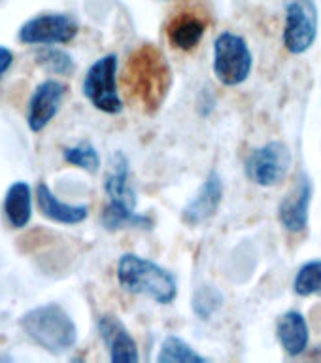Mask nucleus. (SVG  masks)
Here are the masks:
<instances>
[{"label":"nucleus","mask_w":321,"mask_h":363,"mask_svg":"<svg viewBox=\"0 0 321 363\" xmlns=\"http://www.w3.org/2000/svg\"><path fill=\"white\" fill-rule=\"evenodd\" d=\"M170 67L155 45H140L127 62V89L147 113L157 112L170 89Z\"/></svg>","instance_id":"obj_1"},{"label":"nucleus","mask_w":321,"mask_h":363,"mask_svg":"<svg viewBox=\"0 0 321 363\" xmlns=\"http://www.w3.org/2000/svg\"><path fill=\"white\" fill-rule=\"evenodd\" d=\"M118 282L125 291L144 295L159 305H170L178 295L176 278L167 269L136 254L119 257Z\"/></svg>","instance_id":"obj_2"},{"label":"nucleus","mask_w":321,"mask_h":363,"mask_svg":"<svg viewBox=\"0 0 321 363\" xmlns=\"http://www.w3.org/2000/svg\"><path fill=\"white\" fill-rule=\"evenodd\" d=\"M21 329L27 337L51 354L70 350L78 340V328L62 306H36L21 318Z\"/></svg>","instance_id":"obj_3"},{"label":"nucleus","mask_w":321,"mask_h":363,"mask_svg":"<svg viewBox=\"0 0 321 363\" xmlns=\"http://www.w3.org/2000/svg\"><path fill=\"white\" fill-rule=\"evenodd\" d=\"M254 57L242 36L221 33L214 44V74L227 87H237L248 79Z\"/></svg>","instance_id":"obj_4"},{"label":"nucleus","mask_w":321,"mask_h":363,"mask_svg":"<svg viewBox=\"0 0 321 363\" xmlns=\"http://www.w3.org/2000/svg\"><path fill=\"white\" fill-rule=\"evenodd\" d=\"M84 95L104 113L123 110V101L118 93V55L110 53L91 65L84 79Z\"/></svg>","instance_id":"obj_5"},{"label":"nucleus","mask_w":321,"mask_h":363,"mask_svg":"<svg viewBox=\"0 0 321 363\" xmlns=\"http://www.w3.org/2000/svg\"><path fill=\"white\" fill-rule=\"evenodd\" d=\"M317 36V8L312 0H289L283 23V45L289 53L303 55Z\"/></svg>","instance_id":"obj_6"},{"label":"nucleus","mask_w":321,"mask_h":363,"mask_svg":"<svg viewBox=\"0 0 321 363\" xmlns=\"http://www.w3.org/2000/svg\"><path fill=\"white\" fill-rule=\"evenodd\" d=\"M291 164V152L280 140L266 142L249 153L246 161V174L261 187H272L288 176Z\"/></svg>","instance_id":"obj_7"},{"label":"nucleus","mask_w":321,"mask_h":363,"mask_svg":"<svg viewBox=\"0 0 321 363\" xmlns=\"http://www.w3.org/2000/svg\"><path fill=\"white\" fill-rule=\"evenodd\" d=\"M78 34V23L67 13H44L27 21L19 30L25 44L55 45L67 44Z\"/></svg>","instance_id":"obj_8"},{"label":"nucleus","mask_w":321,"mask_h":363,"mask_svg":"<svg viewBox=\"0 0 321 363\" xmlns=\"http://www.w3.org/2000/svg\"><path fill=\"white\" fill-rule=\"evenodd\" d=\"M64 93H67V87L57 79H45L44 84H40L34 89L27 113V123L30 130L40 133L50 125V121L55 118L61 108Z\"/></svg>","instance_id":"obj_9"},{"label":"nucleus","mask_w":321,"mask_h":363,"mask_svg":"<svg viewBox=\"0 0 321 363\" xmlns=\"http://www.w3.org/2000/svg\"><path fill=\"white\" fill-rule=\"evenodd\" d=\"M312 201V182L306 174H300L293 191H289L278 208L282 225L291 233L305 231L308 225V212Z\"/></svg>","instance_id":"obj_10"},{"label":"nucleus","mask_w":321,"mask_h":363,"mask_svg":"<svg viewBox=\"0 0 321 363\" xmlns=\"http://www.w3.org/2000/svg\"><path fill=\"white\" fill-rule=\"evenodd\" d=\"M98 333H101L112 363H138V348L135 339L130 337L123 323L112 314H106L98 320Z\"/></svg>","instance_id":"obj_11"},{"label":"nucleus","mask_w":321,"mask_h":363,"mask_svg":"<svg viewBox=\"0 0 321 363\" xmlns=\"http://www.w3.org/2000/svg\"><path fill=\"white\" fill-rule=\"evenodd\" d=\"M221 201H223V180L215 170H212L208 178L204 180L201 191L184 208L181 218L189 225H201L218 212Z\"/></svg>","instance_id":"obj_12"},{"label":"nucleus","mask_w":321,"mask_h":363,"mask_svg":"<svg viewBox=\"0 0 321 363\" xmlns=\"http://www.w3.org/2000/svg\"><path fill=\"white\" fill-rule=\"evenodd\" d=\"M276 335L288 356H300L308 348L310 331H308L306 318L300 312H283L276 322Z\"/></svg>","instance_id":"obj_13"},{"label":"nucleus","mask_w":321,"mask_h":363,"mask_svg":"<svg viewBox=\"0 0 321 363\" xmlns=\"http://www.w3.org/2000/svg\"><path fill=\"white\" fill-rule=\"evenodd\" d=\"M206 33V21L203 16H198L197 11L184 10L167 27V36H169L170 44L178 48V50L189 51L197 48L198 42L203 40Z\"/></svg>","instance_id":"obj_14"},{"label":"nucleus","mask_w":321,"mask_h":363,"mask_svg":"<svg viewBox=\"0 0 321 363\" xmlns=\"http://www.w3.org/2000/svg\"><path fill=\"white\" fill-rule=\"evenodd\" d=\"M36 201H38L40 212L51 221L64 223V225H76L89 216V208L84 204H67L61 199H57L45 184L36 187Z\"/></svg>","instance_id":"obj_15"},{"label":"nucleus","mask_w":321,"mask_h":363,"mask_svg":"<svg viewBox=\"0 0 321 363\" xmlns=\"http://www.w3.org/2000/svg\"><path fill=\"white\" fill-rule=\"evenodd\" d=\"M104 189H106L110 203L125 206V208L135 210L136 206V193L129 182V169H127V159L118 153L113 157L112 172L106 176L104 182Z\"/></svg>","instance_id":"obj_16"},{"label":"nucleus","mask_w":321,"mask_h":363,"mask_svg":"<svg viewBox=\"0 0 321 363\" xmlns=\"http://www.w3.org/2000/svg\"><path fill=\"white\" fill-rule=\"evenodd\" d=\"M6 218L11 227L23 229L33 216V191L27 182H16L6 191L4 199Z\"/></svg>","instance_id":"obj_17"},{"label":"nucleus","mask_w":321,"mask_h":363,"mask_svg":"<svg viewBox=\"0 0 321 363\" xmlns=\"http://www.w3.org/2000/svg\"><path fill=\"white\" fill-rule=\"evenodd\" d=\"M159 363H204L206 357L201 356L198 352L193 350L191 345H187L186 340L169 335L161 345V352L157 356Z\"/></svg>","instance_id":"obj_18"},{"label":"nucleus","mask_w":321,"mask_h":363,"mask_svg":"<svg viewBox=\"0 0 321 363\" xmlns=\"http://www.w3.org/2000/svg\"><path fill=\"white\" fill-rule=\"evenodd\" d=\"M102 223H104V227L110 229V231L123 229V227H146V229H150L152 220L146 218V216H140L138 212H135V210L110 203L106 208H104V212H102Z\"/></svg>","instance_id":"obj_19"},{"label":"nucleus","mask_w":321,"mask_h":363,"mask_svg":"<svg viewBox=\"0 0 321 363\" xmlns=\"http://www.w3.org/2000/svg\"><path fill=\"white\" fill-rule=\"evenodd\" d=\"M223 306V294L214 286L203 284L193 291L191 308L201 320H210Z\"/></svg>","instance_id":"obj_20"},{"label":"nucleus","mask_w":321,"mask_h":363,"mask_svg":"<svg viewBox=\"0 0 321 363\" xmlns=\"http://www.w3.org/2000/svg\"><path fill=\"white\" fill-rule=\"evenodd\" d=\"M293 289L300 297H310V295L321 297V259L308 261L300 267L295 277Z\"/></svg>","instance_id":"obj_21"},{"label":"nucleus","mask_w":321,"mask_h":363,"mask_svg":"<svg viewBox=\"0 0 321 363\" xmlns=\"http://www.w3.org/2000/svg\"><path fill=\"white\" fill-rule=\"evenodd\" d=\"M36 62L40 67L51 74H59V76H67L74 72V59L68 55L67 51L59 50V48H42L36 53Z\"/></svg>","instance_id":"obj_22"},{"label":"nucleus","mask_w":321,"mask_h":363,"mask_svg":"<svg viewBox=\"0 0 321 363\" xmlns=\"http://www.w3.org/2000/svg\"><path fill=\"white\" fill-rule=\"evenodd\" d=\"M64 159L74 167L87 170V172H96L101 167V157L89 142H81L72 147L64 150Z\"/></svg>","instance_id":"obj_23"},{"label":"nucleus","mask_w":321,"mask_h":363,"mask_svg":"<svg viewBox=\"0 0 321 363\" xmlns=\"http://www.w3.org/2000/svg\"><path fill=\"white\" fill-rule=\"evenodd\" d=\"M11 62H13V53H11L8 48H2V45H0V78H2V74L11 67Z\"/></svg>","instance_id":"obj_24"}]
</instances>
